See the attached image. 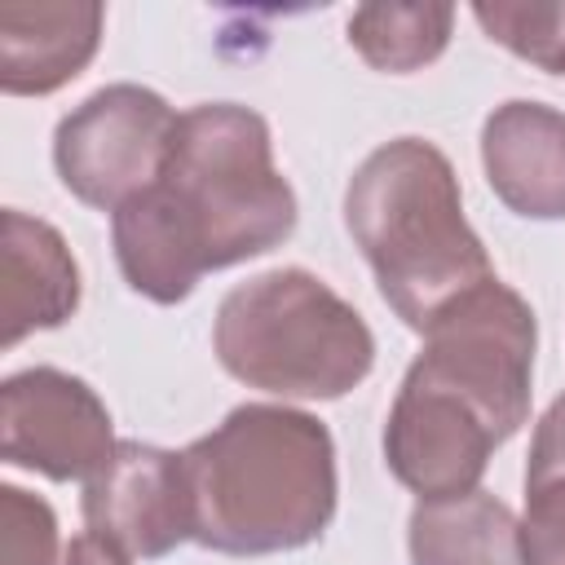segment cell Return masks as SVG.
Returning a JSON list of instances; mask_svg holds the SVG:
<instances>
[{
    "label": "cell",
    "mask_w": 565,
    "mask_h": 565,
    "mask_svg": "<svg viewBox=\"0 0 565 565\" xmlns=\"http://www.w3.org/2000/svg\"><path fill=\"white\" fill-rule=\"evenodd\" d=\"M296 230V190L274 168L265 115L238 102L181 110L159 181L110 212L124 282L181 305L203 274L265 256Z\"/></svg>",
    "instance_id": "obj_1"
},
{
    "label": "cell",
    "mask_w": 565,
    "mask_h": 565,
    "mask_svg": "<svg viewBox=\"0 0 565 565\" xmlns=\"http://www.w3.org/2000/svg\"><path fill=\"white\" fill-rule=\"evenodd\" d=\"M194 543L221 556H274L327 534L340 499L331 428L296 406L243 402L181 450Z\"/></svg>",
    "instance_id": "obj_2"
},
{
    "label": "cell",
    "mask_w": 565,
    "mask_h": 565,
    "mask_svg": "<svg viewBox=\"0 0 565 565\" xmlns=\"http://www.w3.org/2000/svg\"><path fill=\"white\" fill-rule=\"evenodd\" d=\"M344 225L384 305L419 335L441 309L494 278L490 252L463 216L455 163L424 137H393L353 168Z\"/></svg>",
    "instance_id": "obj_3"
},
{
    "label": "cell",
    "mask_w": 565,
    "mask_h": 565,
    "mask_svg": "<svg viewBox=\"0 0 565 565\" xmlns=\"http://www.w3.org/2000/svg\"><path fill=\"white\" fill-rule=\"evenodd\" d=\"M212 353L247 388L331 402L371 375L375 335L318 274L282 265L225 291L212 322Z\"/></svg>",
    "instance_id": "obj_4"
},
{
    "label": "cell",
    "mask_w": 565,
    "mask_h": 565,
    "mask_svg": "<svg viewBox=\"0 0 565 565\" xmlns=\"http://www.w3.org/2000/svg\"><path fill=\"white\" fill-rule=\"evenodd\" d=\"M534 344L539 322L530 300L490 278L428 322L424 349L406 375L455 393L494 428L499 441H508L530 419Z\"/></svg>",
    "instance_id": "obj_5"
},
{
    "label": "cell",
    "mask_w": 565,
    "mask_h": 565,
    "mask_svg": "<svg viewBox=\"0 0 565 565\" xmlns=\"http://www.w3.org/2000/svg\"><path fill=\"white\" fill-rule=\"evenodd\" d=\"M177 119L146 84H106L57 119L53 168L79 203L115 212L159 181Z\"/></svg>",
    "instance_id": "obj_6"
},
{
    "label": "cell",
    "mask_w": 565,
    "mask_h": 565,
    "mask_svg": "<svg viewBox=\"0 0 565 565\" xmlns=\"http://www.w3.org/2000/svg\"><path fill=\"white\" fill-rule=\"evenodd\" d=\"M115 424L97 388L57 366H26L0 384V455L49 481H93L115 455Z\"/></svg>",
    "instance_id": "obj_7"
},
{
    "label": "cell",
    "mask_w": 565,
    "mask_h": 565,
    "mask_svg": "<svg viewBox=\"0 0 565 565\" xmlns=\"http://www.w3.org/2000/svg\"><path fill=\"white\" fill-rule=\"evenodd\" d=\"M494 446V428L455 393L402 375L384 419V463L419 499H455L477 490Z\"/></svg>",
    "instance_id": "obj_8"
},
{
    "label": "cell",
    "mask_w": 565,
    "mask_h": 565,
    "mask_svg": "<svg viewBox=\"0 0 565 565\" xmlns=\"http://www.w3.org/2000/svg\"><path fill=\"white\" fill-rule=\"evenodd\" d=\"M79 508L84 525L124 547L132 561H159L194 539L185 463L177 450L150 441H119L102 472L84 481Z\"/></svg>",
    "instance_id": "obj_9"
},
{
    "label": "cell",
    "mask_w": 565,
    "mask_h": 565,
    "mask_svg": "<svg viewBox=\"0 0 565 565\" xmlns=\"http://www.w3.org/2000/svg\"><path fill=\"white\" fill-rule=\"evenodd\" d=\"M481 168L494 199L525 221H565V110L512 97L481 124Z\"/></svg>",
    "instance_id": "obj_10"
},
{
    "label": "cell",
    "mask_w": 565,
    "mask_h": 565,
    "mask_svg": "<svg viewBox=\"0 0 565 565\" xmlns=\"http://www.w3.org/2000/svg\"><path fill=\"white\" fill-rule=\"evenodd\" d=\"M106 9L97 0H35L0 9V88L49 97L97 57Z\"/></svg>",
    "instance_id": "obj_11"
},
{
    "label": "cell",
    "mask_w": 565,
    "mask_h": 565,
    "mask_svg": "<svg viewBox=\"0 0 565 565\" xmlns=\"http://www.w3.org/2000/svg\"><path fill=\"white\" fill-rule=\"evenodd\" d=\"M0 282H4V349L22 344L31 331H53L75 318L84 282L79 265L57 234V225L4 207L0 216Z\"/></svg>",
    "instance_id": "obj_12"
},
{
    "label": "cell",
    "mask_w": 565,
    "mask_h": 565,
    "mask_svg": "<svg viewBox=\"0 0 565 565\" xmlns=\"http://www.w3.org/2000/svg\"><path fill=\"white\" fill-rule=\"evenodd\" d=\"M406 547L411 565H525L516 512L481 486L455 499H419Z\"/></svg>",
    "instance_id": "obj_13"
},
{
    "label": "cell",
    "mask_w": 565,
    "mask_h": 565,
    "mask_svg": "<svg viewBox=\"0 0 565 565\" xmlns=\"http://www.w3.org/2000/svg\"><path fill=\"white\" fill-rule=\"evenodd\" d=\"M455 9L441 0L419 4H358L349 13V44L371 71L411 75L437 62L450 44Z\"/></svg>",
    "instance_id": "obj_14"
},
{
    "label": "cell",
    "mask_w": 565,
    "mask_h": 565,
    "mask_svg": "<svg viewBox=\"0 0 565 565\" xmlns=\"http://www.w3.org/2000/svg\"><path fill=\"white\" fill-rule=\"evenodd\" d=\"M472 18L521 62L565 75V0H477Z\"/></svg>",
    "instance_id": "obj_15"
},
{
    "label": "cell",
    "mask_w": 565,
    "mask_h": 565,
    "mask_svg": "<svg viewBox=\"0 0 565 565\" xmlns=\"http://www.w3.org/2000/svg\"><path fill=\"white\" fill-rule=\"evenodd\" d=\"M0 565H62L57 516L22 486H0Z\"/></svg>",
    "instance_id": "obj_16"
},
{
    "label": "cell",
    "mask_w": 565,
    "mask_h": 565,
    "mask_svg": "<svg viewBox=\"0 0 565 565\" xmlns=\"http://www.w3.org/2000/svg\"><path fill=\"white\" fill-rule=\"evenodd\" d=\"M521 556L525 565H565V481L525 490Z\"/></svg>",
    "instance_id": "obj_17"
},
{
    "label": "cell",
    "mask_w": 565,
    "mask_h": 565,
    "mask_svg": "<svg viewBox=\"0 0 565 565\" xmlns=\"http://www.w3.org/2000/svg\"><path fill=\"white\" fill-rule=\"evenodd\" d=\"M547 481H565V393L543 411L530 437V459H525V490H539Z\"/></svg>",
    "instance_id": "obj_18"
},
{
    "label": "cell",
    "mask_w": 565,
    "mask_h": 565,
    "mask_svg": "<svg viewBox=\"0 0 565 565\" xmlns=\"http://www.w3.org/2000/svg\"><path fill=\"white\" fill-rule=\"evenodd\" d=\"M62 565H132V556H128L124 547H115L110 539L84 530V534H75V539L62 547Z\"/></svg>",
    "instance_id": "obj_19"
}]
</instances>
